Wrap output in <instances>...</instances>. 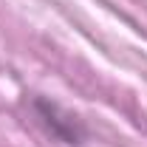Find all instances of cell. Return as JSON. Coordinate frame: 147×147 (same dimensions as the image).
<instances>
[{
	"mask_svg": "<svg viewBox=\"0 0 147 147\" xmlns=\"http://www.w3.org/2000/svg\"><path fill=\"white\" fill-rule=\"evenodd\" d=\"M31 110H34L37 122L42 125V130L62 142V144H82L88 139V127L82 125L79 116H74L62 105H57L54 99L48 96H31Z\"/></svg>",
	"mask_w": 147,
	"mask_h": 147,
	"instance_id": "obj_1",
	"label": "cell"
}]
</instances>
